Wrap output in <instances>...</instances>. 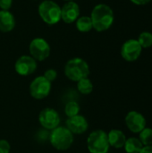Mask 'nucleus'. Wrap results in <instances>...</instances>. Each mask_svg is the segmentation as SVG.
Returning <instances> with one entry per match:
<instances>
[{"mask_svg": "<svg viewBox=\"0 0 152 153\" xmlns=\"http://www.w3.org/2000/svg\"><path fill=\"white\" fill-rule=\"evenodd\" d=\"M108 139L109 146H112L116 149H121L125 146L126 137L125 134L118 129H112L108 134Z\"/></svg>", "mask_w": 152, "mask_h": 153, "instance_id": "2eb2a0df", "label": "nucleus"}, {"mask_svg": "<svg viewBox=\"0 0 152 153\" xmlns=\"http://www.w3.org/2000/svg\"><path fill=\"white\" fill-rule=\"evenodd\" d=\"M142 49V48L137 39H129L123 44L121 48V56L125 60L133 62L141 56Z\"/></svg>", "mask_w": 152, "mask_h": 153, "instance_id": "9d476101", "label": "nucleus"}, {"mask_svg": "<svg viewBox=\"0 0 152 153\" xmlns=\"http://www.w3.org/2000/svg\"><path fill=\"white\" fill-rule=\"evenodd\" d=\"M64 1H65V2H68V1H75V0H64Z\"/></svg>", "mask_w": 152, "mask_h": 153, "instance_id": "bb28decb", "label": "nucleus"}, {"mask_svg": "<svg viewBox=\"0 0 152 153\" xmlns=\"http://www.w3.org/2000/svg\"><path fill=\"white\" fill-rule=\"evenodd\" d=\"M125 124L131 132L138 134L145 128L146 119L141 113L137 111H130L125 117Z\"/></svg>", "mask_w": 152, "mask_h": 153, "instance_id": "ddd939ff", "label": "nucleus"}, {"mask_svg": "<svg viewBox=\"0 0 152 153\" xmlns=\"http://www.w3.org/2000/svg\"><path fill=\"white\" fill-rule=\"evenodd\" d=\"M151 0H131V2H133V4H138V5H143V4H146L148 3H150Z\"/></svg>", "mask_w": 152, "mask_h": 153, "instance_id": "393cba45", "label": "nucleus"}, {"mask_svg": "<svg viewBox=\"0 0 152 153\" xmlns=\"http://www.w3.org/2000/svg\"><path fill=\"white\" fill-rule=\"evenodd\" d=\"M73 134H83L89 128V123L86 117L82 115H77L68 117L65 126Z\"/></svg>", "mask_w": 152, "mask_h": 153, "instance_id": "f8f14e48", "label": "nucleus"}, {"mask_svg": "<svg viewBox=\"0 0 152 153\" xmlns=\"http://www.w3.org/2000/svg\"><path fill=\"white\" fill-rule=\"evenodd\" d=\"M143 145L141 141L135 137H131L126 139L125 143V150L127 153H139L142 149Z\"/></svg>", "mask_w": 152, "mask_h": 153, "instance_id": "f3484780", "label": "nucleus"}, {"mask_svg": "<svg viewBox=\"0 0 152 153\" xmlns=\"http://www.w3.org/2000/svg\"><path fill=\"white\" fill-rule=\"evenodd\" d=\"M108 134L103 130L91 132L87 138V149L90 153H108L109 150Z\"/></svg>", "mask_w": 152, "mask_h": 153, "instance_id": "39448f33", "label": "nucleus"}, {"mask_svg": "<svg viewBox=\"0 0 152 153\" xmlns=\"http://www.w3.org/2000/svg\"><path fill=\"white\" fill-rule=\"evenodd\" d=\"M137 40L142 48H150L152 46V33L149 31H144L140 34Z\"/></svg>", "mask_w": 152, "mask_h": 153, "instance_id": "412c9836", "label": "nucleus"}, {"mask_svg": "<svg viewBox=\"0 0 152 153\" xmlns=\"http://www.w3.org/2000/svg\"><path fill=\"white\" fill-rule=\"evenodd\" d=\"M75 26L80 32H89L93 29L90 17L86 15L80 16L75 22Z\"/></svg>", "mask_w": 152, "mask_h": 153, "instance_id": "dca6fc26", "label": "nucleus"}, {"mask_svg": "<svg viewBox=\"0 0 152 153\" xmlns=\"http://www.w3.org/2000/svg\"><path fill=\"white\" fill-rule=\"evenodd\" d=\"M139 140L142 143L143 146L152 145V129L151 128H144L140 132Z\"/></svg>", "mask_w": 152, "mask_h": 153, "instance_id": "aec40b11", "label": "nucleus"}, {"mask_svg": "<svg viewBox=\"0 0 152 153\" xmlns=\"http://www.w3.org/2000/svg\"><path fill=\"white\" fill-rule=\"evenodd\" d=\"M139 153H152V145L143 146Z\"/></svg>", "mask_w": 152, "mask_h": 153, "instance_id": "a878e982", "label": "nucleus"}, {"mask_svg": "<svg viewBox=\"0 0 152 153\" xmlns=\"http://www.w3.org/2000/svg\"><path fill=\"white\" fill-rule=\"evenodd\" d=\"M43 76H44L48 82H50L52 83V82H54V81L56 79V77H57V73H56V71L55 69L49 68V69H47V70L44 73Z\"/></svg>", "mask_w": 152, "mask_h": 153, "instance_id": "4be33fe9", "label": "nucleus"}, {"mask_svg": "<svg viewBox=\"0 0 152 153\" xmlns=\"http://www.w3.org/2000/svg\"><path fill=\"white\" fill-rule=\"evenodd\" d=\"M52 84L43 75L34 78L29 87L30 96L38 100L46 99L51 92Z\"/></svg>", "mask_w": 152, "mask_h": 153, "instance_id": "423d86ee", "label": "nucleus"}, {"mask_svg": "<svg viewBox=\"0 0 152 153\" xmlns=\"http://www.w3.org/2000/svg\"><path fill=\"white\" fill-rule=\"evenodd\" d=\"M77 90L82 95H89L93 91V83L89 77L83 78L77 82Z\"/></svg>", "mask_w": 152, "mask_h": 153, "instance_id": "a211bd4d", "label": "nucleus"}, {"mask_svg": "<svg viewBox=\"0 0 152 153\" xmlns=\"http://www.w3.org/2000/svg\"><path fill=\"white\" fill-rule=\"evenodd\" d=\"M13 5V0H0V10H10Z\"/></svg>", "mask_w": 152, "mask_h": 153, "instance_id": "b1692460", "label": "nucleus"}, {"mask_svg": "<svg viewBox=\"0 0 152 153\" xmlns=\"http://www.w3.org/2000/svg\"><path fill=\"white\" fill-rule=\"evenodd\" d=\"M81 9L75 1H68L61 7V20L65 23L75 22L80 17Z\"/></svg>", "mask_w": 152, "mask_h": 153, "instance_id": "9b49d317", "label": "nucleus"}, {"mask_svg": "<svg viewBox=\"0 0 152 153\" xmlns=\"http://www.w3.org/2000/svg\"><path fill=\"white\" fill-rule=\"evenodd\" d=\"M73 141V134L65 126H57L53 129L49 136V142L53 148L60 152L70 149Z\"/></svg>", "mask_w": 152, "mask_h": 153, "instance_id": "20e7f679", "label": "nucleus"}, {"mask_svg": "<svg viewBox=\"0 0 152 153\" xmlns=\"http://www.w3.org/2000/svg\"><path fill=\"white\" fill-rule=\"evenodd\" d=\"M38 13L41 20L48 25H55L61 21V7L53 0L42 1L39 4Z\"/></svg>", "mask_w": 152, "mask_h": 153, "instance_id": "7ed1b4c3", "label": "nucleus"}, {"mask_svg": "<svg viewBox=\"0 0 152 153\" xmlns=\"http://www.w3.org/2000/svg\"><path fill=\"white\" fill-rule=\"evenodd\" d=\"M93 29L99 32L108 30L114 22V12L106 4H99L94 6L90 13Z\"/></svg>", "mask_w": 152, "mask_h": 153, "instance_id": "f257e3e1", "label": "nucleus"}, {"mask_svg": "<svg viewBox=\"0 0 152 153\" xmlns=\"http://www.w3.org/2000/svg\"><path fill=\"white\" fill-rule=\"evenodd\" d=\"M14 15L8 10H0V31L10 32L15 27Z\"/></svg>", "mask_w": 152, "mask_h": 153, "instance_id": "4468645a", "label": "nucleus"}, {"mask_svg": "<svg viewBox=\"0 0 152 153\" xmlns=\"http://www.w3.org/2000/svg\"><path fill=\"white\" fill-rule=\"evenodd\" d=\"M39 122L46 130H53L59 126L60 116L58 112L52 108H43L39 115Z\"/></svg>", "mask_w": 152, "mask_h": 153, "instance_id": "6e6552de", "label": "nucleus"}, {"mask_svg": "<svg viewBox=\"0 0 152 153\" xmlns=\"http://www.w3.org/2000/svg\"><path fill=\"white\" fill-rule=\"evenodd\" d=\"M64 73L69 80L77 82L83 78L89 77L90 70L89 64L84 59L81 57H73L66 62Z\"/></svg>", "mask_w": 152, "mask_h": 153, "instance_id": "f03ea898", "label": "nucleus"}, {"mask_svg": "<svg viewBox=\"0 0 152 153\" xmlns=\"http://www.w3.org/2000/svg\"><path fill=\"white\" fill-rule=\"evenodd\" d=\"M81 107L78 102L72 100L66 103L65 107V114L67 117H72L80 114Z\"/></svg>", "mask_w": 152, "mask_h": 153, "instance_id": "6ab92c4d", "label": "nucleus"}, {"mask_svg": "<svg viewBox=\"0 0 152 153\" xmlns=\"http://www.w3.org/2000/svg\"><path fill=\"white\" fill-rule=\"evenodd\" d=\"M11 146L8 141L4 139H0V153H10Z\"/></svg>", "mask_w": 152, "mask_h": 153, "instance_id": "5701e85b", "label": "nucleus"}, {"mask_svg": "<svg viewBox=\"0 0 152 153\" xmlns=\"http://www.w3.org/2000/svg\"><path fill=\"white\" fill-rule=\"evenodd\" d=\"M30 56L36 61H44L50 56L51 48L49 43L43 38L33 39L29 45Z\"/></svg>", "mask_w": 152, "mask_h": 153, "instance_id": "0eeeda50", "label": "nucleus"}, {"mask_svg": "<svg viewBox=\"0 0 152 153\" xmlns=\"http://www.w3.org/2000/svg\"><path fill=\"white\" fill-rule=\"evenodd\" d=\"M37 67V61L28 55L21 56L14 64V70L21 76H29L34 74Z\"/></svg>", "mask_w": 152, "mask_h": 153, "instance_id": "1a4fd4ad", "label": "nucleus"}]
</instances>
